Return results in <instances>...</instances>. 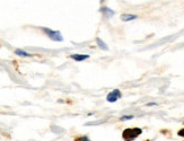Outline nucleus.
<instances>
[{
    "mask_svg": "<svg viewBox=\"0 0 184 141\" xmlns=\"http://www.w3.org/2000/svg\"><path fill=\"white\" fill-rule=\"evenodd\" d=\"M142 132V130L139 128H129V129H125L122 133V138L125 141H132L134 140L138 135H140Z\"/></svg>",
    "mask_w": 184,
    "mask_h": 141,
    "instance_id": "nucleus-1",
    "label": "nucleus"
},
{
    "mask_svg": "<svg viewBox=\"0 0 184 141\" xmlns=\"http://www.w3.org/2000/svg\"><path fill=\"white\" fill-rule=\"evenodd\" d=\"M42 30H43V32H44L48 36L51 38L52 41H57V42L63 41L62 35H61V33H60L59 30H49V28H42Z\"/></svg>",
    "mask_w": 184,
    "mask_h": 141,
    "instance_id": "nucleus-2",
    "label": "nucleus"
},
{
    "mask_svg": "<svg viewBox=\"0 0 184 141\" xmlns=\"http://www.w3.org/2000/svg\"><path fill=\"white\" fill-rule=\"evenodd\" d=\"M119 98H121V93H120V90H119V89H114V90H112L111 93H109V95H107V97H106L107 102H110V103H114V102H117Z\"/></svg>",
    "mask_w": 184,
    "mask_h": 141,
    "instance_id": "nucleus-3",
    "label": "nucleus"
},
{
    "mask_svg": "<svg viewBox=\"0 0 184 141\" xmlns=\"http://www.w3.org/2000/svg\"><path fill=\"white\" fill-rule=\"evenodd\" d=\"M70 58L72 60H76V61H84V60L88 59L89 55H87V54H71Z\"/></svg>",
    "mask_w": 184,
    "mask_h": 141,
    "instance_id": "nucleus-4",
    "label": "nucleus"
},
{
    "mask_svg": "<svg viewBox=\"0 0 184 141\" xmlns=\"http://www.w3.org/2000/svg\"><path fill=\"white\" fill-rule=\"evenodd\" d=\"M121 19L123 22H130L132 19H137V16L136 15H130V14H123L121 15Z\"/></svg>",
    "mask_w": 184,
    "mask_h": 141,
    "instance_id": "nucleus-5",
    "label": "nucleus"
},
{
    "mask_svg": "<svg viewBox=\"0 0 184 141\" xmlns=\"http://www.w3.org/2000/svg\"><path fill=\"white\" fill-rule=\"evenodd\" d=\"M15 53L19 57H25V58H28V57H32V54H30L28 52L24 51V50H21V49H17L15 50Z\"/></svg>",
    "mask_w": 184,
    "mask_h": 141,
    "instance_id": "nucleus-6",
    "label": "nucleus"
},
{
    "mask_svg": "<svg viewBox=\"0 0 184 141\" xmlns=\"http://www.w3.org/2000/svg\"><path fill=\"white\" fill-rule=\"evenodd\" d=\"M96 43H97V45H98V46H99L102 50H109L107 45L105 44V43H104L101 38H96Z\"/></svg>",
    "mask_w": 184,
    "mask_h": 141,
    "instance_id": "nucleus-7",
    "label": "nucleus"
},
{
    "mask_svg": "<svg viewBox=\"0 0 184 141\" xmlns=\"http://www.w3.org/2000/svg\"><path fill=\"white\" fill-rule=\"evenodd\" d=\"M101 10H102V11H103L104 14H105V15H107L109 16V17H111V16H113L114 15V11H113V10H111L110 8H102V9H101Z\"/></svg>",
    "mask_w": 184,
    "mask_h": 141,
    "instance_id": "nucleus-8",
    "label": "nucleus"
},
{
    "mask_svg": "<svg viewBox=\"0 0 184 141\" xmlns=\"http://www.w3.org/2000/svg\"><path fill=\"white\" fill-rule=\"evenodd\" d=\"M75 141H90L89 140L88 137H86V135H84V137H79V138H77V139H75Z\"/></svg>",
    "mask_w": 184,
    "mask_h": 141,
    "instance_id": "nucleus-9",
    "label": "nucleus"
},
{
    "mask_svg": "<svg viewBox=\"0 0 184 141\" xmlns=\"http://www.w3.org/2000/svg\"><path fill=\"white\" fill-rule=\"evenodd\" d=\"M133 119V116L132 115H124V116H122L121 118V121H126V120H132Z\"/></svg>",
    "mask_w": 184,
    "mask_h": 141,
    "instance_id": "nucleus-10",
    "label": "nucleus"
},
{
    "mask_svg": "<svg viewBox=\"0 0 184 141\" xmlns=\"http://www.w3.org/2000/svg\"><path fill=\"white\" fill-rule=\"evenodd\" d=\"M177 134H178L180 137H184V129H182V130H180V131L177 132Z\"/></svg>",
    "mask_w": 184,
    "mask_h": 141,
    "instance_id": "nucleus-11",
    "label": "nucleus"
},
{
    "mask_svg": "<svg viewBox=\"0 0 184 141\" xmlns=\"http://www.w3.org/2000/svg\"><path fill=\"white\" fill-rule=\"evenodd\" d=\"M148 106H153V105H157L156 103H149V104H147Z\"/></svg>",
    "mask_w": 184,
    "mask_h": 141,
    "instance_id": "nucleus-12",
    "label": "nucleus"
}]
</instances>
